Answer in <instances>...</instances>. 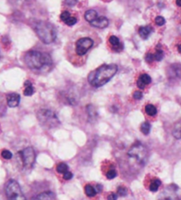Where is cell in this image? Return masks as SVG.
Here are the masks:
<instances>
[{
    "label": "cell",
    "mask_w": 181,
    "mask_h": 200,
    "mask_svg": "<svg viewBox=\"0 0 181 200\" xmlns=\"http://www.w3.org/2000/svg\"><path fill=\"white\" fill-rule=\"evenodd\" d=\"M159 200H179V198L177 197V195L174 193V191H171V192H164L161 198Z\"/></svg>",
    "instance_id": "d6986e66"
},
{
    "label": "cell",
    "mask_w": 181,
    "mask_h": 200,
    "mask_svg": "<svg viewBox=\"0 0 181 200\" xmlns=\"http://www.w3.org/2000/svg\"><path fill=\"white\" fill-rule=\"evenodd\" d=\"M107 198H108V200H117V198H118V195H117L116 193L111 192L107 197Z\"/></svg>",
    "instance_id": "e575fe53"
},
{
    "label": "cell",
    "mask_w": 181,
    "mask_h": 200,
    "mask_svg": "<svg viewBox=\"0 0 181 200\" xmlns=\"http://www.w3.org/2000/svg\"><path fill=\"white\" fill-rule=\"evenodd\" d=\"M32 200H56V197L52 191H44L34 197Z\"/></svg>",
    "instance_id": "4fadbf2b"
},
{
    "label": "cell",
    "mask_w": 181,
    "mask_h": 200,
    "mask_svg": "<svg viewBox=\"0 0 181 200\" xmlns=\"http://www.w3.org/2000/svg\"><path fill=\"white\" fill-rule=\"evenodd\" d=\"M118 72V67L115 64L102 65L98 68L91 72L89 75V82L92 86L99 88L106 84Z\"/></svg>",
    "instance_id": "6da1fadb"
},
{
    "label": "cell",
    "mask_w": 181,
    "mask_h": 200,
    "mask_svg": "<svg viewBox=\"0 0 181 200\" xmlns=\"http://www.w3.org/2000/svg\"><path fill=\"white\" fill-rule=\"evenodd\" d=\"M172 135L176 139H181V120L178 121L174 125Z\"/></svg>",
    "instance_id": "e0dca14e"
},
{
    "label": "cell",
    "mask_w": 181,
    "mask_h": 200,
    "mask_svg": "<svg viewBox=\"0 0 181 200\" xmlns=\"http://www.w3.org/2000/svg\"><path fill=\"white\" fill-rule=\"evenodd\" d=\"M66 171H68V167L66 163H59L58 166H57V172L59 173V174H64L66 173Z\"/></svg>",
    "instance_id": "cb8c5ba5"
},
{
    "label": "cell",
    "mask_w": 181,
    "mask_h": 200,
    "mask_svg": "<svg viewBox=\"0 0 181 200\" xmlns=\"http://www.w3.org/2000/svg\"><path fill=\"white\" fill-rule=\"evenodd\" d=\"M134 98L136 100H139L141 99V98H142V93L141 92V91H135V92L134 93Z\"/></svg>",
    "instance_id": "836d02e7"
},
{
    "label": "cell",
    "mask_w": 181,
    "mask_h": 200,
    "mask_svg": "<svg viewBox=\"0 0 181 200\" xmlns=\"http://www.w3.org/2000/svg\"><path fill=\"white\" fill-rule=\"evenodd\" d=\"M25 63L32 70L46 71L51 67L52 60L48 53L30 51L25 55Z\"/></svg>",
    "instance_id": "7a4b0ae2"
},
{
    "label": "cell",
    "mask_w": 181,
    "mask_h": 200,
    "mask_svg": "<svg viewBox=\"0 0 181 200\" xmlns=\"http://www.w3.org/2000/svg\"><path fill=\"white\" fill-rule=\"evenodd\" d=\"M1 156L5 159V160H11L13 158V153L8 151V150H3L1 152Z\"/></svg>",
    "instance_id": "4316f807"
},
{
    "label": "cell",
    "mask_w": 181,
    "mask_h": 200,
    "mask_svg": "<svg viewBox=\"0 0 181 200\" xmlns=\"http://www.w3.org/2000/svg\"><path fill=\"white\" fill-rule=\"evenodd\" d=\"M168 75L170 78H181V66L179 64L171 65L168 70Z\"/></svg>",
    "instance_id": "8fae6325"
},
{
    "label": "cell",
    "mask_w": 181,
    "mask_h": 200,
    "mask_svg": "<svg viewBox=\"0 0 181 200\" xmlns=\"http://www.w3.org/2000/svg\"><path fill=\"white\" fill-rule=\"evenodd\" d=\"M19 154L21 155V159L22 160L23 166L27 168H30L33 167L36 161V153L32 147H28L21 151Z\"/></svg>",
    "instance_id": "52a82bcc"
},
{
    "label": "cell",
    "mask_w": 181,
    "mask_h": 200,
    "mask_svg": "<svg viewBox=\"0 0 181 200\" xmlns=\"http://www.w3.org/2000/svg\"><path fill=\"white\" fill-rule=\"evenodd\" d=\"M84 17H85V20L88 21V22H92L93 21H95L97 17H98V14H97V12L95 11V10H89L85 13L84 14Z\"/></svg>",
    "instance_id": "9a60e30c"
},
{
    "label": "cell",
    "mask_w": 181,
    "mask_h": 200,
    "mask_svg": "<svg viewBox=\"0 0 181 200\" xmlns=\"http://www.w3.org/2000/svg\"><path fill=\"white\" fill-rule=\"evenodd\" d=\"M117 176V172L114 169L109 170L107 173H106V177L109 179V180H112L115 177Z\"/></svg>",
    "instance_id": "4dcf8cb0"
},
{
    "label": "cell",
    "mask_w": 181,
    "mask_h": 200,
    "mask_svg": "<svg viewBox=\"0 0 181 200\" xmlns=\"http://www.w3.org/2000/svg\"><path fill=\"white\" fill-rule=\"evenodd\" d=\"M152 32V28L149 26H141L139 28V35L142 39H147Z\"/></svg>",
    "instance_id": "5bb4252c"
},
{
    "label": "cell",
    "mask_w": 181,
    "mask_h": 200,
    "mask_svg": "<svg viewBox=\"0 0 181 200\" xmlns=\"http://www.w3.org/2000/svg\"><path fill=\"white\" fill-rule=\"evenodd\" d=\"M34 29L40 40L46 44H51L57 38L56 28L51 22L40 21L34 24Z\"/></svg>",
    "instance_id": "3957f363"
},
{
    "label": "cell",
    "mask_w": 181,
    "mask_h": 200,
    "mask_svg": "<svg viewBox=\"0 0 181 200\" xmlns=\"http://www.w3.org/2000/svg\"><path fill=\"white\" fill-rule=\"evenodd\" d=\"M25 90H24V95L25 96H28V97H29V96H32L34 92H35V89H34V87H33V84L31 83L29 81H27V82H25Z\"/></svg>",
    "instance_id": "ac0fdd59"
},
{
    "label": "cell",
    "mask_w": 181,
    "mask_h": 200,
    "mask_svg": "<svg viewBox=\"0 0 181 200\" xmlns=\"http://www.w3.org/2000/svg\"><path fill=\"white\" fill-rule=\"evenodd\" d=\"M93 44L94 42L89 37H83L79 39L75 44L76 53L79 56H82L89 52V50L93 46Z\"/></svg>",
    "instance_id": "ba28073f"
},
{
    "label": "cell",
    "mask_w": 181,
    "mask_h": 200,
    "mask_svg": "<svg viewBox=\"0 0 181 200\" xmlns=\"http://www.w3.org/2000/svg\"><path fill=\"white\" fill-rule=\"evenodd\" d=\"M40 124L46 129H53L59 125V120L56 113L48 109H41L37 113Z\"/></svg>",
    "instance_id": "277c9868"
},
{
    "label": "cell",
    "mask_w": 181,
    "mask_h": 200,
    "mask_svg": "<svg viewBox=\"0 0 181 200\" xmlns=\"http://www.w3.org/2000/svg\"><path fill=\"white\" fill-rule=\"evenodd\" d=\"M126 194H127V190L125 188V187H123V186H120V187H119L118 188V196H120V197H125V196H126Z\"/></svg>",
    "instance_id": "f1b7e54d"
},
{
    "label": "cell",
    "mask_w": 181,
    "mask_h": 200,
    "mask_svg": "<svg viewBox=\"0 0 181 200\" xmlns=\"http://www.w3.org/2000/svg\"><path fill=\"white\" fill-rule=\"evenodd\" d=\"M145 112L147 113L148 115L155 116L156 114V113H157V110H156V107L155 106H153L151 104H149L145 107Z\"/></svg>",
    "instance_id": "7402d4cb"
},
{
    "label": "cell",
    "mask_w": 181,
    "mask_h": 200,
    "mask_svg": "<svg viewBox=\"0 0 181 200\" xmlns=\"http://www.w3.org/2000/svg\"><path fill=\"white\" fill-rule=\"evenodd\" d=\"M109 42H110V44L113 46V49L116 52H119V51H121L120 49H119V46H122V44H120L119 39L116 36H111V37H110Z\"/></svg>",
    "instance_id": "2e32d148"
},
{
    "label": "cell",
    "mask_w": 181,
    "mask_h": 200,
    "mask_svg": "<svg viewBox=\"0 0 181 200\" xmlns=\"http://www.w3.org/2000/svg\"><path fill=\"white\" fill-rule=\"evenodd\" d=\"M65 23L68 25V26H74V25H75V24L77 23V19H76L75 17L70 16L67 20L65 21Z\"/></svg>",
    "instance_id": "83f0119b"
},
{
    "label": "cell",
    "mask_w": 181,
    "mask_h": 200,
    "mask_svg": "<svg viewBox=\"0 0 181 200\" xmlns=\"http://www.w3.org/2000/svg\"><path fill=\"white\" fill-rule=\"evenodd\" d=\"M85 193H86V195L88 196V197H89V198H93V197H95L97 193L96 191V190H95V187H93L92 185L90 184H87L85 186Z\"/></svg>",
    "instance_id": "ffe728a7"
},
{
    "label": "cell",
    "mask_w": 181,
    "mask_h": 200,
    "mask_svg": "<svg viewBox=\"0 0 181 200\" xmlns=\"http://www.w3.org/2000/svg\"><path fill=\"white\" fill-rule=\"evenodd\" d=\"M95 190H96V193H100L101 191H102V190H103V187H102V185H100V184L96 185V187H95Z\"/></svg>",
    "instance_id": "8d00e7d4"
},
{
    "label": "cell",
    "mask_w": 181,
    "mask_h": 200,
    "mask_svg": "<svg viewBox=\"0 0 181 200\" xmlns=\"http://www.w3.org/2000/svg\"><path fill=\"white\" fill-rule=\"evenodd\" d=\"M176 4H177V6H181V0H177V1H176Z\"/></svg>",
    "instance_id": "f35d334b"
},
{
    "label": "cell",
    "mask_w": 181,
    "mask_h": 200,
    "mask_svg": "<svg viewBox=\"0 0 181 200\" xmlns=\"http://www.w3.org/2000/svg\"><path fill=\"white\" fill-rule=\"evenodd\" d=\"M161 183H161V181L159 180L158 178H155V179L152 181L150 185H149V190H150V191H152V192L157 191Z\"/></svg>",
    "instance_id": "44dd1931"
},
{
    "label": "cell",
    "mask_w": 181,
    "mask_h": 200,
    "mask_svg": "<svg viewBox=\"0 0 181 200\" xmlns=\"http://www.w3.org/2000/svg\"><path fill=\"white\" fill-rule=\"evenodd\" d=\"M180 200H181V199H180Z\"/></svg>",
    "instance_id": "60d3db41"
},
{
    "label": "cell",
    "mask_w": 181,
    "mask_h": 200,
    "mask_svg": "<svg viewBox=\"0 0 181 200\" xmlns=\"http://www.w3.org/2000/svg\"><path fill=\"white\" fill-rule=\"evenodd\" d=\"M151 83V77L147 75V74H142L141 76L139 77L138 81H137V86L139 89L143 90L146 87V85L149 84Z\"/></svg>",
    "instance_id": "7c38bea8"
},
{
    "label": "cell",
    "mask_w": 181,
    "mask_h": 200,
    "mask_svg": "<svg viewBox=\"0 0 181 200\" xmlns=\"http://www.w3.org/2000/svg\"><path fill=\"white\" fill-rule=\"evenodd\" d=\"M66 2V4H67L69 6H74V5H75L76 3H77V1H65Z\"/></svg>",
    "instance_id": "74e56055"
},
{
    "label": "cell",
    "mask_w": 181,
    "mask_h": 200,
    "mask_svg": "<svg viewBox=\"0 0 181 200\" xmlns=\"http://www.w3.org/2000/svg\"><path fill=\"white\" fill-rule=\"evenodd\" d=\"M155 22L157 26H163L165 24V19L163 17V16H157L156 19H155Z\"/></svg>",
    "instance_id": "f546056e"
},
{
    "label": "cell",
    "mask_w": 181,
    "mask_h": 200,
    "mask_svg": "<svg viewBox=\"0 0 181 200\" xmlns=\"http://www.w3.org/2000/svg\"><path fill=\"white\" fill-rule=\"evenodd\" d=\"M6 195L8 200H27L20 184L15 180H10L6 185Z\"/></svg>",
    "instance_id": "8992f818"
},
{
    "label": "cell",
    "mask_w": 181,
    "mask_h": 200,
    "mask_svg": "<svg viewBox=\"0 0 181 200\" xmlns=\"http://www.w3.org/2000/svg\"><path fill=\"white\" fill-rule=\"evenodd\" d=\"M73 176H74V175H73V173L72 172H70L69 170L68 171H66V173H64L63 174V178L65 179V180H71L72 178H73Z\"/></svg>",
    "instance_id": "d6a6232c"
},
{
    "label": "cell",
    "mask_w": 181,
    "mask_h": 200,
    "mask_svg": "<svg viewBox=\"0 0 181 200\" xmlns=\"http://www.w3.org/2000/svg\"><path fill=\"white\" fill-rule=\"evenodd\" d=\"M21 101V97L18 93H9L6 96V102L8 106L10 107H16L19 106Z\"/></svg>",
    "instance_id": "9c48e42d"
},
{
    "label": "cell",
    "mask_w": 181,
    "mask_h": 200,
    "mask_svg": "<svg viewBox=\"0 0 181 200\" xmlns=\"http://www.w3.org/2000/svg\"><path fill=\"white\" fill-rule=\"evenodd\" d=\"M87 111H88V114H89V116L90 117L91 119H92V118H96V115H97V113H96V109H95V107H94L93 106H91V105H89V106H87Z\"/></svg>",
    "instance_id": "484cf974"
},
{
    "label": "cell",
    "mask_w": 181,
    "mask_h": 200,
    "mask_svg": "<svg viewBox=\"0 0 181 200\" xmlns=\"http://www.w3.org/2000/svg\"><path fill=\"white\" fill-rule=\"evenodd\" d=\"M154 60V58H153V54L148 53L146 56V61L148 62H152Z\"/></svg>",
    "instance_id": "d590c367"
},
{
    "label": "cell",
    "mask_w": 181,
    "mask_h": 200,
    "mask_svg": "<svg viewBox=\"0 0 181 200\" xmlns=\"http://www.w3.org/2000/svg\"><path fill=\"white\" fill-rule=\"evenodd\" d=\"M128 157L130 160H133L138 165H142L147 160V150L141 143H136L130 148L128 151Z\"/></svg>",
    "instance_id": "5b68a950"
},
{
    "label": "cell",
    "mask_w": 181,
    "mask_h": 200,
    "mask_svg": "<svg viewBox=\"0 0 181 200\" xmlns=\"http://www.w3.org/2000/svg\"><path fill=\"white\" fill-rule=\"evenodd\" d=\"M70 16H71L70 13H69V12H66V11H65V12H63V13H61L60 19L62 20V21H64V22H65V21H66L67 20V19L69 18V17H70Z\"/></svg>",
    "instance_id": "1f68e13d"
},
{
    "label": "cell",
    "mask_w": 181,
    "mask_h": 200,
    "mask_svg": "<svg viewBox=\"0 0 181 200\" xmlns=\"http://www.w3.org/2000/svg\"><path fill=\"white\" fill-rule=\"evenodd\" d=\"M151 129V125L148 121L147 122H143L141 125V131L143 133L144 135H149Z\"/></svg>",
    "instance_id": "603a6c76"
},
{
    "label": "cell",
    "mask_w": 181,
    "mask_h": 200,
    "mask_svg": "<svg viewBox=\"0 0 181 200\" xmlns=\"http://www.w3.org/2000/svg\"><path fill=\"white\" fill-rule=\"evenodd\" d=\"M178 51L179 52V53H181V44H179V45L178 46Z\"/></svg>",
    "instance_id": "ab89813d"
},
{
    "label": "cell",
    "mask_w": 181,
    "mask_h": 200,
    "mask_svg": "<svg viewBox=\"0 0 181 200\" xmlns=\"http://www.w3.org/2000/svg\"><path fill=\"white\" fill-rule=\"evenodd\" d=\"M90 25H92L95 28H98V29H104L106 27H108L109 25V21L108 19L104 16H98L95 21H93L90 22Z\"/></svg>",
    "instance_id": "30bf717a"
},
{
    "label": "cell",
    "mask_w": 181,
    "mask_h": 200,
    "mask_svg": "<svg viewBox=\"0 0 181 200\" xmlns=\"http://www.w3.org/2000/svg\"><path fill=\"white\" fill-rule=\"evenodd\" d=\"M153 58H154V60L161 61L164 58V52L161 49H157L155 54H153Z\"/></svg>",
    "instance_id": "d4e9b609"
}]
</instances>
